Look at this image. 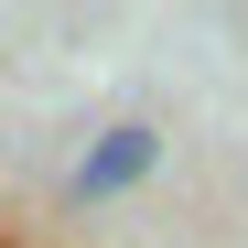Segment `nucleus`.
Wrapping results in <instances>:
<instances>
[{"mask_svg": "<svg viewBox=\"0 0 248 248\" xmlns=\"http://www.w3.org/2000/svg\"><path fill=\"white\" fill-rule=\"evenodd\" d=\"M151 162H162V130L119 119V130H97V140H87V162H76V194H87V205H108V194L151 184Z\"/></svg>", "mask_w": 248, "mask_h": 248, "instance_id": "obj_1", "label": "nucleus"}]
</instances>
